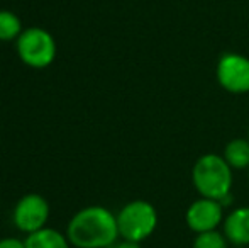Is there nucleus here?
Returning a JSON list of instances; mask_svg holds the SVG:
<instances>
[{
  "instance_id": "obj_1",
  "label": "nucleus",
  "mask_w": 249,
  "mask_h": 248,
  "mask_svg": "<svg viewBox=\"0 0 249 248\" xmlns=\"http://www.w3.org/2000/svg\"><path fill=\"white\" fill-rule=\"evenodd\" d=\"M71 247L110 248L119 242L117 218L104 206H87L71 216L66 228Z\"/></svg>"
},
{
  "instance_id": "obj_7",
  "label": "nucleus",
  "mask_w": 249,
  "mask_h": 248,
  "mask_svg": "<svg viewBox=\"0 0 249 248\" xmlns=\"http://www.w3.org/2000/svg\"><path fill=\"white\" fill-rule=\"evenodd\" d=\"M224 204L207 197H198L185 211V223L192 233H205L222 228L224 223Z\"/></svg>"
},
{
  "instance_id": "obj_13",
  "label": "nucleus",
  "mask_w": 249,
  "mask_h": 248,
  "mask_svg": "<svg viewBox=\"0 0 249 248\" xmlns=\"http://www.w3.org/2000/svg\"><path fill=\"white\" fill-rule=\"evenodd\" d=\"M0 248H26V243H24V240L9 236V238L0 240Z\"/></svg>"
},
{
  "instance_id": "obj_3",
  "label": "nucleus",
  "mask_w": 249,
  "mask_h": 248,
  "mask_svg": "<svg viewBox=\"0 0 249 248\" xmlns=\"http://www.w3.org/2000/svg\"><path fill=\"white\" fill-rule=\"evenodd\" d=\"M121 240L142 243L158 228V211L149 201L136 199L121 208L115 214Z\"/></svg>"
},
{
  "instance_id": "obj_11",
  "label": "nucleus",
  "mask_w": 249,
  "mask_h": 248,
  "mask_svg": "<svg viewBox=\"0 0 249 248\" xmlns=\"http://www.w3.org/2000/svg\"><path fill=\"white\" fill-rule=\"evenodd\" d=\"M24 27L19 16L12 10H0V43L17 41Z\"/></svg>"
},
{
  "instance_id": "obj_5",
  "label": "nucleus",
  "mask_w": 249,
  "mask_h": 248,
  "mask_svg": "<svg viewBox=\"0 0 249 248\" xmlns=\"http://www.w3.org/2000/svg\"><path fill=\"white\" fill-rule=\"evenodd\" d=\"M215 80L227 94H249V58L236 51L222 53L215 65Z\"/></svg>"
},
{
  "instance_id": "obj_4",
  "label": "nucleus",
  "mask_w": 249,
  "mask_h": 248,
  "mask_svg": "<svg viewBox=\"0 0 249 248\" xmlns=\"http://www.w3.org/2000/svg\"><path fill=\"white\" fill-rule=\"evenodd\" d=\"M19 60L29 68H48L56 58V41L43 27H26L16 41Z\"/></svg>"
},
{
  "instance_id": "obj_16",
  "label": "nucleus",
  "mask_w": 249,
  "mask_h": 248,
  "mask_svg": "<svg viewBox=\"0 0 249 248\" xmlns=\"http://www.w3.org/2000/svg\"><path fill=\"white\" fill-rule=\"evenodd\" d=\"M248 180H249V169H248Z\"/></svg>"
},
{
  "instance_id": "obj_12",
  "label": "nucleus",
  "mask_w": 249,
  "mask_h": 248,
  "mask_svg": "<svg viewBox=\"0 0 249 248\" xmlns=\"http://www.w3.org/2000/svg\"><path fill=\"white\" fill-rule=\"evenodd\" d=\"M229 240L222 233V229L197 233L192 242V248H229Z\"/></svg>"
},
{
  "instance_id": "obj_10",
  "label": "nucleus",
  "mask_w": 249,
  "mask_h": 248,
  "mask_svg": "<svg viewBox=\"0 0 249 248\" xmlns=\"http://www.w3.org/2000/svg\"><path fill=\"white\" fill-rule=\"evenodd\" d=\"M224 160L234 172L249 169V139L248 138H234L227 141L222 152Z\"/></svg>"
},
{
  "instance_id": "obj_6",
  "label": "nucleus",
  "mask_w": 249,
  "mask_h": 248,
  "mask_svg": "<svg viewBox=\"0 0 249 248\" xmlns=\"http://www.w3.org/2000/svg\"><path fill=\"white\" fill-rule=\"evenodd\" d=\"M50 214L51 208L46 197H43L37 192H31V194L22 195L14 206L12 221L19 231L31 235V233L46 228Z\"/></svg>"
},
{
  "instance_id": "obj_2",
  "label": "nucleus",
  "mask_w": 249,
  "mask_h": 248,
  "mask_svg": "<svg viewBox=\"0 0 249 248\" xmlns=\"http://www.w3.org/2000/svg\"><path fill=\"white\" fill-rule=\"evenodd\" d=\"M192 186L198 197L226 202L234 186V170L219 153H203L192 167Z\"/></svg>"
},
{
  "instance_id": "obj_15",
  "label": "nucleus",
  "mask_w": 249,
  "mask_h": 248,
  "mask_svg": "<svg viewBox=\"0 0 249 248\" xmlns=\"http://www.w3.org/2000/svg\"><path fill=\"white\" fill-rule=\"evenodd\" d=\"M246 138L249 139V128H248V136H246Z\"/></svg>"
},
{
  "instance_id": "obj_8",
  "label": "nucleus",
  "mask_w": 249,
  "mask_h": 248,
  "mask_svg": "<svg viewBox=\"0 0 249 248\" xmlns=\"http://www.w3.org/2000/svg\"><path fill=\"white\" fill-rule=\"evenodd\" d=\"M222 233L231 245H249V206H239L226 214L222 223Z\"/></svg>"
},
{
  "instance_id": "obj_9",
  "label": "nucleus",
  "mask_w": 249,
  "mask_h": 248,
  "mask_svg": "<svg viewBox=\"0 0 249 248\" xmlns=\"http://www.w3.org/2000/svg\"><path fill=\"white\" fill-rule=\"evenodd\" d=\"M24 243H26V248H71L66 233L48 228V226L36 233L26 235Z\"/></svg>"
},
{
  "instance_id": "obj_14",
  "label": "nucleus",
  "mask_w": 249,
  "mask_h": 248,
  "mask_svg": "<svg viewBox=\"0 0 249 248\" xmlns=\"http://www.w3.org/2000/svg\"><path fill=\"white\" fill-rule=\"evenodd\" d=\"M112 248H142L141 243L138 242H129V240H121V242H117Z\"/></svg>"
}]
</instances>
